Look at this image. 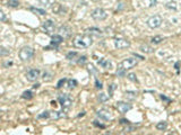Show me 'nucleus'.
Returning <instances> with one entry per match:
<instances>
[{"mask_svg": "<svg viewBox=\"0 0 181 135\" xmlns=\"http://www.w3.org/2000/svg\"><path fill=\"white\" fill-rule=\"evenodd\" d=\"M10 53V51L7 50V49H5V47L0 46V56H6V55H9Z\"/></svg>", "mask_w": 181, "mask_h": 135, "instance_id": "4be33fe9", "label": "nucleus"}, {"mask_svg": "<svg viewBox=\"0 0 181 135\" xmlns=\"http://www.w3.org/2000/svg\"><path fill=\"white\" fill-rule=\"evenodd\" d=\"M43 30L47 32V34L52 35V33L56 30V24H54V21L51 20V19L45 20L43 23Z\"/></svg>", "mask_w": 181, "mask_h": 135, "instance_id": "0eeeda50", "label": "nucleus"}, {"mask_svg": "<svg viewBox=\"0 0 181 135\" xmlns=\"http://www.w3.org/2000/svg\"><path fill=\"white\" fill-rule=\"evenodd\" d=\"M19 59L22 60V61H28L33 58V55H34V50L30 46H24L22 50L19 51Z\"/></svg>", "mask_w": 181, "mask_h": 135, "instance_id": "f03ea898", "label": "nucleus"}, {"mask_svg": "<svg viewBox=\"0 0 181 135\" xmlns=\"http://www.w3.org/2000/svg\"><path fill=\"white\" fill-rule=\"evenodd\" d=\"M156 1H157V0H150V2H148L147 6H148V7H152V6H154V5L156 4Z\"/></svg>", "mask_w": 181, "mask_h": 135, "instance_id": "f704fd0d", "label": "nucleus"}, {"mask_svg": "<svg viewBox=\"0 0 181 135\" xmlns=\"http://www.w3.org/2000/svg\"><path fill=\"white\" fill-rule=\"evenodd\" d=\"M121 123H122V124H126V123L128 124V121H126V119H121Z\"/></svg>", "mask_w": 181, "mask_h": 135, "instance_id": "4c0bfd02", "label": "nucleus"}, {"mask_svg": "<svg viewBox=\"0 0 181 135\" xmlns=\"http://www.w3.org/2000/svg\"><path fill=\"white\" fill-rule=\"evenodd\" d=\"M92 18L95 19V20H104V19H107L108 18V13L102 8H96L93 10V13H92Z\"/></svg>", "mask_w": 181, "mask_h": 135, "instance_id": "7ed1b4c3", "label": "nucleus"}, {"mask_svg": "<svg viewBox=\"0 0 181 135\" xmlns=\"http://www.w3.org/2000/svg\"><path fill=\"white\" fill-rule=\"evenodd\" d=\"M96 115L99 116L101 119H104V121H109V119H111V113L109 111V110H105V109H101L99 110L97 113H96Z\"/></svg>", "mask_w": 181, "mask_h": 135, "instance_id": "9b49d317", "label": "nucleus"}, {"mask_svg": "<svg viewBox=\"0 0 181 135\" xmlns=\"http://www.w3.org/2000/svg\"><path fill=\"white\" fill-rule=\"evenodd\" d=\"M19 2H18V0H9L8 1V6L9 7H17Z\"/></svg>", "mask_w": 181, "mask_h": 135, "instance_id": "bb28decb", "label": "nucleus"}, {"mask_svg": "<svg viewBox=\"0 0 181 135\" xmlns=\"http://www.w3.org/2000/svg\"><path fill=\"white\" fill-rule=\"evenodd\" d=\"M59 32H60V35H64V37H67L70 35V30L66 26H61L59 28Z\"/></svg>", "mask_w": 181, "mask_h": 135, "instance_id": "4468645a", "label": "nucleus"}, {"mask_svg": "<svg viewBox=\"0 0 181 135\" xmlns=\"http://www.w3.org/2000/svg\"><path fill=\"white\" fill-rule=\"evenodd\" d=\"M114 46L119 50H123V49H128L130 46V42L123 38H117L114 41Z\"/></svg>", "mask_w": 181, "mask_h": 135, "instance_id": "6e6552de", "label": "nucleus"}, {"mask_svg": "<svg viewBox=\"0 0 181 135\" xmlns=\"http://www.w3.org/2000/svg\"><path fill=\"white\" fill-rule=\"evenodd\" d=\"M43 80L44 81H50V80H51V74H50V73H48V72H44Z\"/></svg>", "mask_w": 181, "mask_h": 135, "instance_id": "c85d7f7f", "label": "nucleus"}, {"mask_svg": "<svg viewBox=\"0 0 181 135\" xmlns=\"http://www.w3.org/2000/svg\"><path fill=\"white\" fill-rule=\"evenodd\" d=\"M140 50H142V52H144V53H152L153 52V49H152L151 46H148V45H142L140 46Z\"/></svg>", "mask_w": 181, "mask_h": 135, "instance_id": "aec40b11", "label": "nucleus"}, {"mask_svg": "<svg viewBox=\"0 0 181 135\" xmlns=\"http://www.w3.org/2000/svg\"><path fill=\"white\" fill-rule=\"evenodd\" d=\"M137 64V61L134 59V58H128V59H125L122 62H121L118 67H120V68H122L123 70H129V69H131V68H134L135 65Z\"/></svg>", "mask_w": 181, "mask_h": 135, "instance_id": "423d86ee", "label": "nucleus"}, {"mask_svg": "<svg viewBox=\"0 0 181 135\" xmlns=\"http://www.w3.org/2000/svg\"><path fill=\"white\" fill-rule=\"evenodd\" d=\"M33 87H34V88L36 89V88H39V87H40V84H39V83H36V84H34Z\"/></svg>", "mask_w": 181, "mask_h": 135, "instance_id": "58836bf2", "label": "nucleus"}, {"mask_svg": "<svg viewBox=\"0 0 181 135\" xmlns=\"http://www.w3.org/2000/svg\"><path fill=\"white\" fill-rule=\"evenodd\" d=\"M31 11H33V13L35 14H39V15H41V16H44L45 15V10H43V9H39V8H34V7H31Z\"/></svg>", "mask_w": 181, "mask_h": 135, "instance_id": "f3484780", "label": "nucleus"}, {"mask_svg": "<svg viewBox=\"0 0 181 135\" xmlns=\"http://www.w3.org/2000/svg\"><path fill=\"white\" fill-rule=\"evenodd\" d=\"M95 84H96V88H99V89L102 88V83H101V82H99V80L95 81Z\"/></svg>", "mask_w": 181, "mask_h": 135, "instance_id": "c9c22d12", "label": "nucleus"}, {"mask_svg": "<svg viewBox=\"0 0 181 135\" xmlns=\"http://www.w3.org/2000/svg\"><path fill=\"white\" fill-rule=\"evenodd\" d=\"M77 52H69L68 54H67V59L68 60H73L75 56H77Z\"/></svg>", "mask_w": 181, "mask_h": 135, "instance_id": "cd10ccee", "label": "nucleus"}, {"mask_svg": "<svg viewBox=\"0 0 181 135\" xmlns=\"http://www.w3.org/2000/svg\"><path fill=\"white\" fill-rule=\"evenodd\" d=\"M87 32L90 34H93V35H96V36H100L101 34H102V32H101V30H99V28H88L87 30Z\"/></svg>", "mask_w": 181, "mask_h": 135, "instance_id": "6ab92c4d", "label": "nucleus"}, {"mask_svg": "<svg viewBox=\"0 0 181 135\" xmlns=\"http://www.w3.org/2000/svg\"><path fill=\"white\" fill-rule=\"evenodd\" d=\"M5 20H6V15L0 10V21H5Z\"/></svg>", "mask_w": 181, "mask_h": 135, "instance_id": "72a5a7b5", "label": "nucleus"}, {"mask_svg": "<svg viewBox=\"0 0 181 135\" xmlns=\"http://www.w3.org/2000/svg\"><path fill=\"white\" fill-rule=\"evenodd\" d=\"M86 60H87L86 56H81V58H79V60H78V64H85Z\"/></svg>", "mask_w": 181, "mask_h": 135, "instance_id": "7c9ffc66", "label": "nucleus"}, {"mask_svg": "<svg viewBox=\"0 0 181 135\" xmlns=\"http://www.w3.org/2000/svg\"><path fill=\"white\" fill-rule=\"evenodd\" d=\"M108 99H109L108 95H105V93H100L99 95V100L101 101V102H105Z\"/></svg>", "mask_w": 181, "mask_h": 135, "instance_id": "393cba45", "label": "nucleus"}, {"mask_svg": "<svg viewBox=\"0 0 181 135\" xmlns=\"http://www.w3.org/2000/svg\"><path fill=\"white\" fill-rule=\"evenodd\" d=\"M32 97H33V93H32V91H30V90L24 91L22 95V98H24V99H32Z\"/></svg>", "mask_w": 181, "mask_h": 135, "instance_id": "412c9836", "label": "nucleus"}, {"mask_svg": "<svg viewBox=\"0 0 181 135\" xmlns=\"http://www.w3.org/2000/svg\"><path fill=\"white\" fill-rule=\"evenodd\" d=\"M127 77H128V79H129V80L134 81V82H137V78H136V76H135L134 73H129Z\"/></svg>", "mask_w": 181, "mask_h": 135, "instance_id": "c756f323", "label": "nucleus"}, {"mask_svg": "<svg viewBox=\"0 0 181 135\" xmlns=\"http://www.w3.org/2000/svg\"><path fill=\"white\" fill-rule=\"evenodd\" d=\"M66 82V79L65 78H64V79H61L60 81H59V82H58V86H57V88H61V87H62V84L65 83Z\"/></svg>", "mask_w": 181, "mask_h": 135, "instance_id": "473e14b6", "label": "nucleus"}, {"mask_svg": "<svg viewBox=\"0 0 181 135\" xmlns=\"http://www.w3.org/2000/svg\"><path fill=\"white\" fill-rule=\"evenodd\" d=\"M58 100H59L61 107L64 109H69L71 107V105H73V99L69 97L68 95H60L58 97Z\"/></svg>", "mask_w": 181, "mask_h": 135, "instance_id": "39448f33", "label": "nucleus"}, {"mask_svg": "<svg viewBox=\"0 0 181 135\" xmlns=\"http://www.w3.org/2000/svg\"><path fill=\"white\" fill-rule=\"evenodd\" d=\"M172 7L174 10H177V6H176L174 2H169V4H166V8H172Z\"/></svg>", "mask_w": 181, "mask_h": 135, "instance_id": "2f4dec72", "label": "nucleus"}, {"mask_svg": "<svg viewBox=\"0 0 181 135\" xmlns=\"http://www.w3.org/2000/svg\"><path fill=\"white\" fill-rule=\"evenodd\" d=\"M114 89H116V84H111V87H110V93H112Z\"/></svg>", "mask_w": 181, "mask_h": 135, "instance_id": "e433bc0d", "label": "nucleus"}, {"mask_svg": "<svg viewBox=\"0 0 181 135\" xmlns=\"http://www.w3.org/2000/svg\"><path fill=\"white\" fill-rule=\"evenodd\" d=\"M117 108L118 110L120 111L121 114H126L128 110H130L133 108V106L128 104V102H123V101H119V102H117Z\"/></svg>", "mask_w": 181, "mask_h": 135, "instance_id": "1a4fd4ad", "label": "nucleus"}, {"mask_svg": "<svg viewBox=\"0 0 181 135\" xmlns=\"http://www.w3.org/2000/svg\"><path fill=\"white\" fill-rule=\"evenodd\" d=\"M62 41H64V38H62L61 35H53L52 36V43L53 44H60Z\"/></svg>", "mask_w": 181, "mask_h": 135, "instance_id": "dca6fc26", "label": "nucleus"}, {"mask_svg": "<svg viewBox=\"0 0 181 135\" xmlns=\"http://www.w3.org/2000/svg\"><path fill=\"white\" fill-rule=\"evenodd\" d=\"M40 4L43 5L44 7H51L52 5L56 2V0H38Z\"/></svg>", "mask_w": 181, "mask_h": 135, "instance_id": "2eb2a0df", "label": "nucleus"}, {"mask_svg": "<svg viewBox=\"0 0 181 135\" xmlns=\"http://www.w3.org/2000/svg\"><path fill=\"white\" fill-rule=\"evenodd\" d=\"M162 17L160 16V15H155V16H152L151 18H148V20H147V25L148 27H151V28H159L160 26L162 25Z\"/></svg>", "mask_w": 181, "mask_h": 135, "instance_id": "20e7f679", "label": "nucleus"}, {"mask_svg": "<svg viewBox=\"0 0 181 135\" xmlns=\"http://www.w3.org/2000/svg\"><path fill=\"white\" fill-rule=\"evenodd\" d=\"M40 77V70L38 69H31L30 71L26 73V79L28 81H36V79Z\"/></svg>", "mask_w": 181, "mask_h": 135, "instance_id": "9d476101", "label": "nucleus"}, {"mask_svg": "<svg viewBox=\"0 0 181 135\" xmlns=\"http://www.w3.org/2000/svg\"><path fill=\"white\" fill-rule=\"evenodd\" d=\"M50 117V111H43L42 114L38 115V118L41 119V118H49Z\"/></svg>", "mask_w": 181, "mask_h": 135, "instance_id": "a878e982", "label": "nucleus"}, {"mask_svg": "<svg viewBox=\"0 0 181 135\" xmlns=\"http://www.w3.org/2000/svg\"><path fill=\"white\" fill-rule=\"evenodd\" d=\"M168 127V124H166V122H160L156 124V128L157 130H160V131H164L165 128Z\"/></svg>", "mask_w": 181, "mask_h": 135, "instance_id": "a211bd4d", "label": "nucleus"}, {"mask_svg": "<svg viewBox=\"0 0 181 135\" xmlns=\"http://www.w3.org/2000/svg\"><path fill=\"white\" fill-rule=\"evenodd\" d=\"M162 41H163V37H162V36H155V37L152 38V43H153V44H160Z\"/></svg>", "mask_w": 181, "mask_h": 135, "instance_id": "5701e85b", "label": "nucleus"}, {"mask_svg": "<svg viewBox=\"0 0 181 135\" xmlns=\"http://www.w3.org/2000/svg\"><path fill=\"white\" fill-rule=\"evenodd\" d=\"M97 63H99V65H101L102 68H104V69H111V68H112V63L107 59L99 60V62H97Z\"/></svg>", "mask_w": 181, "mask_h": 135, "instance_id": "f8f14e48", "label": "nucleus"}, {"mask_svg": "<svg viewBox=\"0 0 181 135\" xmlns=\"http://www.w3.org/2000/svg\"><path fill=\"white\" fill-rule=\"evenodd\" d=\"M93 44V38L88 35H77L74 39V45L78 49H87Z\"/></svg>", "mask_w": 181, "mask_h": 135, "instance_id": "f257e3e1", "label": "nucleus"}, {"mask_svg": "<svg viewBox=\"0 0 181 135\" xmlns=\"http://www.w3.org/2000/svg\"><path fill=\"white\" fill-rule=\"evenodd\" d=\"M76 86H77V81H76V80H73V79H69V80H68V88H69V89L75 88Z\"/></svg>", "mask_w": 181, "mask_h": 135, "instance_id": "b1692460", "label": "nucleus"}, {"mask_svg": "<svg viewBox=\"0 0 181 135\" xmlns=\"http://www.w3.org/2000/svg\"><path fill=\"white\" fill-rule=\"evenodd\" d=\"M65 116L66 115L64 113H61V111H52V113H50V117L52 119H59V118H62Z\"/></svg>", "mask_w": 181, "mask_h": 135, "instance_id": "ddd939ff", "label": "nucleus"}]
</instances>
